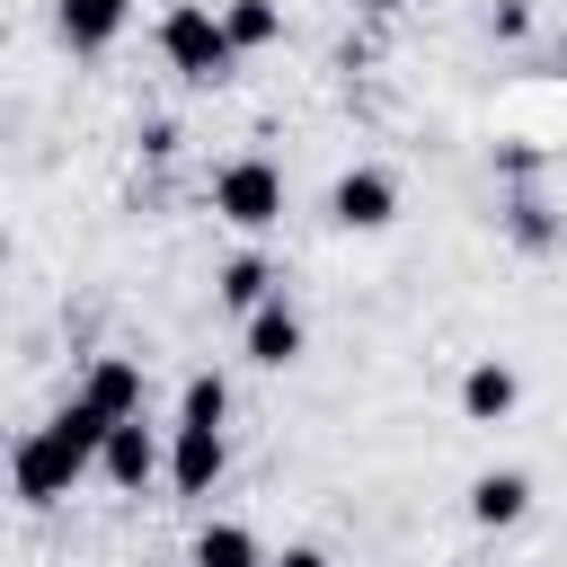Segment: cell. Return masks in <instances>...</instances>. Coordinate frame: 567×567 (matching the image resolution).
<instances>
[{"mask_svg":"<svg viewBox=\"0 0 567 567\" xmlns=\"http://www.w3.org/2000/svg\"><path fill=\"white\" fill-rule=\"evenodd\" d=\"M301 346H310V328H301V310L275 292V301H257L248 319H239V354L257 363V372H292L301 363Z\"/></svg>","mask_w":567,"mask_h":567,"instance_id":"5b68a950","label":"cell"},{"mask_svg":"<svg viewBox=\"0 0 567 567\" xmlns=\"http://www.w3.org/2000/svg\"><path fill=\"white\" fill-rule=\"evenodd\" d=\"M558 71H567V27H558Z\"/></svg>","mask_w":567,"mask_h":567,"instance_id":"d6986e66","label":"cell"},{"mask_svg":"<svg viewBox=\"0 0 567 567\" xmlns=\"http://www.w3.org/2000/svg\"><path fill=\"white\" fill-rule=\"evenodd\" d=\"M221 35H230V53H257L284 35V9L275 0H221Z\"/></svg>","mask_w":567,"mask_h":567,"instance_id":"5bb4252c","label":"cell"},{"mask_svg":"<svg viewBox=\"0 0 567 567\" xmlns=\"http://www.w3.org/2000/svg\"><path fill=\"white\" fill-rule=\"evenodd\" d=\"M221 416H230V381L221 372H195L177 390V425H221Z\"/></svg>","mask_w":567,"mask_h":567,"instance_id":"9a60e30c","label":"cell"},{"mask_svg":"<svg viewBox=\"0 0 567 567\" xmlns=\"http://www.w3.org/2000/svg\"><path fill=\"white\" fill-rule=\"evenodd\" d=\"M514 239H523V248H549V239H558V221H549V213L523 195V204H514Z\"/></svg>","mask_w":567,"mask_h":567,"instance_id":"2e32d148","label":"cell"},{"mask_svg":"<svg viewBox=\"0 0 567 567\" xmlns=\"http://www.w3.org/2000/svg\"><path fill=\"white\" fill-rule=\"evenodd\" d=\"M97 478H106V487H124V496H142V487L159 478V434H151L142 416L106 425V443H97Z\"/></svg>","mask_w":567,"mask_h":567,"instance_id":"52a82bcc","label":"cell"},{"mask_svg":"<svg viewBox=\"0 0 567 567\" xmlns=\"http://www.w3.org/2000/svg\"><path fill=\"white\" fill-rule=\"evenodd\" d=\"M266 567H337V558H328V549H310V540H292V549H275Z\"/></svg>","mask_w":567,"mask_h":567,"instance_id":"e0dca14e","label":"cell"},{"mask_svg":"<svg viewBox=\"0 0 567 567\" xmlns=\"http://www.w3.org/2000/svg\"><path fill=\"white\" fill-rule=\"evenodd\" d=\"M89 470H97V452H89V443H71L53 416H44L27 443H9V496H18V505H62Z\"/></svg>","mask_w":567,"mask_h":567,"instance_id":"6da1fadb","label":"cell"},{"mask_svg":"<svg viewBox=\"0 0 567 567\" xmlns=\"http://www.w3.org/2000/svg\"><path fill=\"white\" fill-rule=\"evenodd\" d=\"M221 470H230V434H221V425H177L168 452H159V478H168L177 496H213Z\"/></svg>","mask_w":567,"mask_h":567,"instance_id":"277c9868","label":"cell"},{"mask_svg":"<svg viewBox=\"0 0 567 567\" xmlns=\"http://www.w3.org/2000/svg\"><path fill=\"white\" fill-rule=\"evenodd\" d=\"M124 27H133V0H53V35L71 53H106Z\"/></svg>","mask_w":567,"mask_h":567,"instance_id":"ba28073f","label":"cell"},{"mask_svg":"<svg viewBox=\"0 0 567 567\" xmlns=\"http://www.w3.org/2000/svg\"><path fill=\"white\" fill-rule=\"evenodd\" d=\"M363 9H372V18H399V9H408V0H363Z\"/></svg>","mask_w":567,"mask_h":567,"instance_id":"ac0fdd59","label":"cell"},{"mask_svg":"<svg viewBox=\"0 0 567 567\" xmlns=\"http://www.w3.org/2000/svg\"><path fill=\"white\" fill-rule=\"evenodd\" d=\"M328 221L337 230H390L399 221V177L390 168H346L328 186Z\"/></svg>","mask_w":567,"mask_h":567,"instance_id":"8992f818","label":"cell"},{"mask_svg":"<svg viewBox=\"0 0 567 567\" xmlns=\"http://www.w3.org/2000/svg\"><path fill=\"white\" fill-rule=\"evenodd\" d=\"M213 221L266 239V230L284 221V168H275V159H230V168L213 177Z\"/></svg>","mask_w":567,"mask_h":567,"instance_id":"3957f363","label":"cell"},{"mask_svg":"<svg viewBox=\"0 0 567 567\" xmlns=\"http://www.w3.org/2000/svg\"><path fill=\"white\" fill-rule=\"evenodd\" d=\"M159 62L186 80V89H221L230 80V35H221V9H204V0H177V9H159Z\"/></svg>","mask_w":567,"mask_h":567,"instance_id":"7a4b0ae2","label":"cell"},{"mask_svg":"<svg viewBox=\"0 0 567 567\" xmlns=\"http://www.w3.org/2000/svg\"><path fill=\"white\" fill-rule=\"evenodd\" d=\"M523 514H532V478L523 470H478L470 478V523L478 532H514Z\"/></svg>","mask_w":567,"mask_h":567,"instance_id":"8fae6325","label":"cell"},{"mask_svg":"<svg viewBox=\"0 0 567 567\" xmlns=\"http://www.w3.org/2000/svg\"><path fill=\"white\" fill-rule=\"evenodd\" d=\"M186 567H266V549H257L248 523H204L195 549H186Z\"/></svg>","mask_w":567,"mask_h":567,"instance_id":"7c38bea8","label":"cell"},{"mask_svg":"<svg viewBox=\"0 0 567 567\" xmlns=\"http://www.w3.org/2000/svg\"><path fill=\"white\" fill-rule=\"evenodd\" d=\"M71 399H89L106 425H124V416H142V363H133V354H97Z\"/></svg>","mask_w":567,"mask_h":567,"instance_id":"9c48e42d","label":"cell"},{"mask_svg":"<svg viewBox=\"0 0 567 567\" xmlns=\"http://www.w3.org/2000/svg\"><path fill=\"white\" fill-rule=\"evenodd\" d=\"M0 496H9V461H0Z\"/></svg>","mask_w":567,"mask_h":567,"instance_id":"ffe728a7","label":"cell"},{"mask_svg":"<svg viewBox=\"0 0 567 567\" xmlns=\"http://www.w3.org/2000/svg\"><path fill=\"white\" fill-rule=\"evenodd\" d=\"M514 399H523V381H514V363H496V354H478V363L461 372V416H470V425H505V416H514Z\"/></svg>","mask_w":567,"mask_h":567,"instance_id":"30bf717a","label":"cell"},{"mask_svg":"<svg viewBox=\"0 0 567 567\" xmlns=\"http://www.w3.org/2000/svg\"><path fill=\"white\" fill-rule=\"evenodd\" d=\"M213 292H221V301H230V310H239V319H248V310H257V301H275V266H266V257H257V248H239V257H230V266H221V275H213Z\"/></svg>","mask_w":567,"mask_h":567,"instance_id":"4fadbf2b","label":"cell"}]
</instances>
